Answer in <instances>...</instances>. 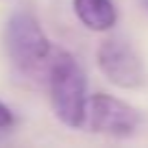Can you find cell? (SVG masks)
Listing matches in <instances>:
<instances>
[{
  "label": "cell",
  "instance_id": "cell-4",
  "mask_svg": "<svg viewBox=\"0 0 148 148\" xmlns=\"http://www.w3.org/2000/svg\"><path fill=\"white\" fill-rule=\"evenodd\" d=\"M87 116L94 133L111 135V137H129L142 124V116L135 107L105 92L89 96Z\"/></svg>",
  "mask_w": 148,
  "mask_h": 148
},
{
  "label": "cell",
  "instance_id": "cell-3",
  "mask_svg": "<svg viewBox=\"0 0 148 148\" xmlns=\"http://www.w3.org/2000/svg\"><path fill=\"white\" fill-rule=\"evenodd\" d=\"M96 61L105 79L120 89H139L146 85V68L142 57L122 37H109L100 42Z\"/></svg>",
  "mask_w": 148,
  "mask_h": 148
},
{
  "label": "cell",
  "instance_id": "cell-7",
  "mask_svg": "<svg viewBox=\"0 0 148 148\" xmlns=\"http://www.w3.org/2000/svg\"><path fill=\"white\" fill-rule=\"evenodd\" d=\"M142 2H144V7H146V9H148V0H142Z\"/></svg>",
  "mask_w": 148,
  "mask_h": 148
},
{
  "label": "cell",
  "instance_id": "cell-2",
  "mask_svg": "<svg viewBox=\"0 0 148 148\" xmlns=\"http://www.w3.org/2000/svg\"><path fill=\"white\" fill-rule=\"evenodd\" d=\"M5 48L15 70L26 76H46L55 48L46 37L42 24L28 11H15L5 26Z\"/></svg>",
  "mask_w": 148,
  "mask_h": 148
},
{
  "label": "cell",
  "instance_id": "cell-6",
  "mask_svg": "<svg viewBox=\"0 0 148 148\" xmlns=\"http://www.w3.org/2000/svg\"><path fill=\"white\" fill-rule=\"evenodd\" d=\"M13 113H11V109L5 105V102L0 100V131H5V129H11L13 126Z\"/></svg>",
  "mask_w": 148,
  "mask_h": 148
},
{
  "label": "cell",
  "instance_id": "cell-1",
  "mask_svg": "<svg viewBox=\"0 0 148 148\" xmlns=\"http://www.w3.org/2000/svg\"><path fill=\"white\" fill-rule=\"evenodd\" d=\"M48 92L55 116L70 129H79L87 118V79L68 50H55L48 65Z\"/></svg>",
  "mask_w": 148,
  "mask_h": 148
},
{
  "label": "cell",
  "instance_id": "cell-5",
  "mask_svg": "<svg viewBox=\"0 0 148 148\" xmlns=\"http://www.w3.org/2000/svg\"><path fill=\"white\" fill-rule=\"evenodd\" d=\"M72 7L81 24L94 33H105L118 22V9L113 0H72Z\"/></svg>",
  "mask_w": 148,
  "mask_h": 148
}]
</instances>
